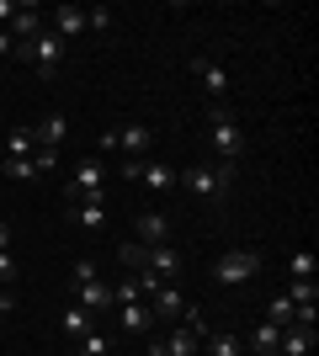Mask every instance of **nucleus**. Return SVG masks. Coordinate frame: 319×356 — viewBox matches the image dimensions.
Instances as JSON below:
<instances>
[{
	"label": "nucleus",
	"instance_id": "f257e3e1",
	"mask_svg": "<svg viewBox=\"0 0 319 356\" xmlns=\"http://www.w3.org/2000/svg\"><path fill=\"white\" fill-rule=\"evenodd\" d=\"M208 138L218 149V160H229V165L245 154V134L234 122V112H229V102H208Z\"/></svg>",
	"mask_w": 319,
	"mask_h": 356
},
{
	"label": "nucleus",
	"instance_id": "f03ea898",
	"mask_svg": "<svg viewBox=\"0 0 319 356\" xmlns=\"http://www.w3.org/2000/svg\"><path fill=\"white\" fill-rule=\"evenodd\" d=\"M64 38L59 32H38V38H32V43H16V59H32V70L43 74V80H54V74H59V64H64Z\"/></svg>",
	"mask_w": 319,
	"mask_h": 356
},
{
	"label": "nucleus",
	"instance_id": "7ed1b4c3",
	"mask_svg": "<svg viewBox=\"0 0 319 356\" xmlns=\"http://www.w3.org/2000/svg\"><path fill=\"white\" fill-rule=\"evenodd\" d=\"M176 186H181V192H192L197 202H208V208H224V197H229V181L218 176L208 160L192 165V170H176Z\"/></svg>",
	"mask_w": 319,
	"mask_h": 356
},
{
	"label": "nucleus",
	"instance_id": "20e7f679",
	"mask_svg": "<svg viewBox=\"0 0 319 356\" xmlns=\"http://www.w3.org/2000/svg\"><path fill=\"white\" fill-rule=\"evenodd\" d=\"M64 197H69V202H101L106 197V165L96 160V154H85V160L75 165L69 186H64Z\"/></svg>",
	"mask_w": 319,
	"mask_h": 356
},
{
	"label": "nucleus",
	"instance_id": "39448f33",
	"mask_svg": "<svg viewBox=\"0 0 319 356\" xmlns=\"http://www.w3.org/2000/svg\"><path fill=\"white\" fill-rule=\"evenodd\" d=\"M261 271V250H250V245H240V250H224L218 255V266H213V277L224 287H240V282H250Z\"/></svg>",
	"mask_w": 319,
	"mask_h": 356
},
{
	"label": "nucleus",
	"instance_id": "423d86ee",
	"mask_svg": "<svg viewBox=\"0 0 319 356\" xmlns=\"http://www.w3.org/2000/svg\"><path fill=\"white\" fill-rule=\"evenodd\" d=\"M112 314H117V330H122V335H154V325H160L149 303H117Z\"/></svg>",
	"mask_w": 319,
	"mask_h": 356
},
{
	"label": "nucleus",
	"instance_id": "0eeeda50",
	"mask_svg": "<svg viewBox=\"0 0 319 356\" xmlns=\"http://www.w3.org/2000/svg\"><path fill=\"white\" fill-rule=\"evenodd\" d=\"M138 186H144V192H176V165L138 160Z\"/></svg>",
	"mask_w": 319,
	"mask_h": 356
},
{
	"label": "nucleus",
	"instance_id": "6e6552de",
	"mask_svg": "<svg viewBox=\"0 0 319 356\" xmlns=\"http://www.w3.org/2000/svg\"><path fill=\"white\" fill-rule=\"evenodd\" d=\"M144 271H154L160 282H176V271H181V250H176V245H149Z\"/></svg>",
	"mask_w": 319,
	"mask_h": 356
},
{
	"label": "nucleus",
	"instance_id": "1a4fd4ad",
	"mask_svg": "<svg viewBox=\"0 0 319 356\" xmlns=\"http://www.w3.org/2000/svg\"><path fill=\"white\" fill-rule=\"evenodd\" d=\"M192 70L202 74V90H208V102H218V96H224L229 90V70L218 59H208V54H197V59H192Z\"/></svg>",
	"mask_w": 319,
	"mask_h": 356
},
{
	"label": "nucleus",
	"instance_id": "9d476101",
	"mask_svg": "<svg viewBox=\"0 0 319 356\" xmlns=\"http://www.w3.org/2000/svg\"><path fill=\"white\" fill-rule=\"evenodd\" d=\"M149 144H154V134L144 128V122H122V128H117V149L128 154V160H144Z\"/></svg>",
	"mask_w": 319,
	"mask_h": 356
},
{
	"label": "nucleus",
	"instance_id": "9b49d317",
	"mask_svg": "<svg viewBox=\"0 0 319 356\" xmlns=\"http://www.w3.org/2000/svg\"><path fill=\"white\" fill-rule=\"evenodd\" d=\"M64 134H69V118H64V112H48L43 122H32V144L38 149H59Z\"/></svg>",
	"mask_w": 319,
	"mask_h": 356
},
{
	"label": "nucleus",
	"instance_id": "f8f14e48",
	"mask_svg": "<svg viewBox=\"0 0 319 356\" xmlns=\"http://www.w3.org/2000/svg\"><path fill=\"white\" fill-rule=\"evenodd\" d=\"M75 303H80V309H91V314H112V287H106L101 277H91V282L75 287Z\"/></svg>",
	"mask_w": 319,
	"mask_h": 356
},
{
	"label": "nucleus",
	"instance_id": "ddd939ff",
	"mask_svg": "<svg viewBox=\"0 0 319 356\" xmlns=\"http://www.w3.org/2000/svg\"><path fill=\"white\" fill-rule=\"evenodd\" d=\"M43 27H48V22H43V11H38V6H16V16H11V27H6V32H11L16 43H32Z\"/></svg>",
	"mask_w": 319,
	"mask_h": 356
},
{
	"label": "nucleus",
	"instance_id": "4468645a",
	"mask_svg": "<svg viewBox=\"0 0 319 356\" xmlns=\"http://www.w3.org/2000/svg\"><path fill=\"white\" fill-rule=\"evenodd\" d=\"M133 229H138V245H170V218L165 213H138Z\"/></svg>",
	"mask_w": 319,
	"mask_h": 356
},
{
	"label": "nucleus",
	"instance_id": "2eb2a0df",
	"mask_svg": "<svg viewBox=\"0 0 319 356\" xmlns=\"http://www.w3.org/2000/svg\"><path fill=\"white\" fill-rule=\"evenodd\" d=\"M48 32H59L64 43L80 38V32H85V6H54V27Z\"/></svg>",
	"mask_w": 319,
	"mask_h": 356
},
{
	"label": "nucleus",
	"instance_id": "dca6fc26",
	"mask_svg": "<svg viewBox=\"0 0 319 356\" xmlns=\"http://www.w3.org/2000/svg\"><path fill=\"white\" fill-rule=\"evenodd\" d=\"M149 309H154V319H176V314H186V298H181V287H176V282H165L160 293L149 298Z\"/></svg>",
	"mask_w": 319,
	"mask_h": 356
},
{
	"label": "nucleus",
	"instance_id": "f3484780",
	"mask_svg": "<svg viewBox=\"0 0 319 356\" xmlns=\"http://www.w3.org/2000/svg\"><path fill=\"white\" fill-rule=\"evenodd\" d=\"M277 351H282V356H314V330L288 325V330H282V341H277Z\"/></svg>",
	"mask_w": 319,
	"mask_h": 356
},
{
	"label": "nucleus",
	"instance_id": "a211bd4d",
	"mask_svg": "<svg viewBox=\"0 0 319 356\" xmlns=\"http://www.w3.org/2000/svg\"><path fill=\"white\" fill-rule=\"evenodd\" d=\"M165 356H202V335H197V330H186V325H176L165 335Z\"/></svg>",
	"mask_w": 319,
	"mask_h": 356
},
{
	"label": "nucleus",
	"instance_id": "6ab92c4d",
	"mask_svg": "<svg viewBox=\"0 0 319 356\" xmlns=\"http://www.w3.org/2000/svg\"><path fill=\"white\" fill-rule=\"evenodd\" d=\"M91 325H96V314H91V309H80V303H69V309L59 314V330L69 335V341H80V335H85Z\"/></svg>",
	"mask_w": 319,
	"mask_h": 356
},
{
	"label": "nucleus",
	"instance_id": "aec40b11",
	"mask_svg": "<svg viewBox=\"0 0 319 356\" xmlns=\"http://www.w3.org/2000/svg\"><path fill=\"white\" fill-rule=\"evenodd\" d=\"M293 303V309H314L319 303V287H314V277H288V293H282Z\"/></svg>",
	"mask_w": 319,
	"mask_h": 356
},
{
	"label": "nucleus",
	"instance_id": "412c9836",
	"mask_svg": "<svg viewBox=\"0 0 319 356\" xmlns=\"http://www.w3.org/2000/svg\"><path fill=\"white\" fill-rule=\"evenodd\" d=\"M277 341H282V330H277L272 319H261V325L250 330V351H256V356H272V351H277Z\"/></svg>",
	"mask_w": 319,
	"mask_h": 356
},
{
	"label": "nucleus",
	"instance_id": "4be33fe9",
	"mask_svg": "<svg viewBox=\"0 0 319 356\" xmlns=\"http://www.w3.org/2000/svg\"><path fill=\"white\" fill-rule=\"evenodd\" d=\"M69 218H75L80 229H101L106 223V202H69Z\"/></svg>",
	"mask_w": 319,
	"mask_h": 356
},
{
	"label": "nucleus",
	"instance_id": "5701e85b",
	"mask_svg": "<svg viewBox=\"0 0 319 356\" xmlns=\"http://www.w3.org/2000/svg\"><path fill=\"white\" fill-rule=\"evenodd\" d=\"M75 356H112V335H101V330L91 325V330L75 341Z\"/></svg>",
	"mask_w": 319,
	"mask_h": 356
},
{
	"label": "nucleus",
	"instance_id": "b1692460",
	"mask_svg": "<svg viewBox=\"0 0 319 356\" xmlns=\"http://www.w3.org/2000/svg\"><path fill=\"white\" fill-rule=\"evenodd\" d=\"M202 356H245V341L240 335H208V341H202Z\"/></svg>",
	"mask_w": 319,
	"mask_h": 356
},
{
	"label": "nucleus",
	"instance_id": "393cba45",
	"mask_svg": "<svg viewBox=\"0 0 319 356\" xmlns=\"http://www.w3.org/2000/svg\"><path fill=\"white\" fill-rule=\"evenodd\" d=\"M0 176H6V181H32V176H38V165H32V154H27V160H11V154H6Z\"/></svg>",
	"mask_w": 319,
	"mask_h": 356
},
{
	"label": "nucleus",
	"instance_id": "a878e982",
	"mask_svg": "<svg viewBox=\"0 0 319 356\" xmlns=\"http://www.w3.org/2000/svg\"><path fill=\"white\" fill-rule=\"evenodd\" d=\"M144 255H149V245H138V239H128V245L117 250V261H122L128 271H144Z\"/></svg>",
	"mask_w": 319,
	"mask_h": 356
},
{
	"label": "nucleus",
	"instance_id": "bb28decb",
	"mask_svg": "<svg viewBox=\"0 0 319 356\" xmlns=\"http://www.w3.org/2000/svg\"><path fill=\"white\" fill-rule=\"evenodd\" d=\"M117 303H144V293H138V277H122L117 287H112V309Z\"/></svg>",
	"mask_w": 319,
	"mask_h": 356
},
{
	"label": "nucleus",
	"instance_id": "cd10ccee",
	"mask_svg": "<svg viewBox=\"0 0 319 356\" xmlns=\"http://www.w3.org/2000/svg\"><path fill=\"white\" fill-rule=\"evenodd\" d=\"M266 319H272L277 330H288V325H293V303H288V298H272V309H266Z\"/></svg>",
	"mask_w": 319,
	"mask_h": 356
},
{
	"label": "nucleus",
	"instance_id": "c85d7f7f",
	"mask_svg": "<svg viewBox=\"0 0 319 356\" xmlns=\"http://www.w3.org/2000/svg\"><path fill=\"white\" fill-rule=\"evenodd\" d=\"M288 277H314V255H309V250H293L288 255Z\"/></svg>",
	"mask_w": 319,
	"mask_h": 356
},
{
	"label": "nucleus",
	"instance_id": "c756f323",
	"mask_svg": "<svg viewBox=\"0 0 319 356\" xmlns=\"http://www.w3.org/2000/svg\"><path fill=\"white\" fill-rule=\"evenodd\" d=\"M32 149H38V144H32V128H16V134H11V160H27Z\"/></svg>",
	"mask_w": 319,
	"mask_h": 356
},
{
	"label": "nucleus",
	"instance_id": "7c9ffc66",
	"mask_svg": "<svg viewBox=\"0 0 319 356\" xmlns=\"http://www.w3.org/2000/svg\"><path fill=\"white\" fill-rule=\"evenodd\" d=\"M112 27V11H106V6H91V11H85V32H106Z\"/></svg>",
	"mask_w": 319,
	"mask_h": 356
},
{
	"label": "nucleus",
	"instance_id": "2f4dec72",
	"mask_svg": "<svg viewBox=\"0 0 319 356\" xmlns=\"http://www.w3.org/2000/svg\"><path fill=\"white\" fill-rule=\"evenodd\" d=\"M32 165H38V176L54 170V165H59V149H32Z\"/></svg>",
	"mask_w": 319,
	"mask_h": 356
},
{
	"label": "nucleus",
	"instance_id": "473e14b6",
	"mask_svg": "<svg viewBox=\"0 0 319 356\" xmlns=\"http://www.w3.org/2000/svg\"><path fill=\"white\" fill-rule=\"evenodd\" d=\"M16 282V261H11V250H0V287H11Z\"/></svg>",
	"mask_w": 319,
	"mask_h": 356
},
{
	"label": "nucleus",
	"instance_id": "72a5a7b5",
	"mask_svg": "<svg viewBox=\"0 0 319 356\" xmlns=\"http://www.w3.org/2000/svg\"><path fill=\"white\" fill-rule=\"evenodd\" d=\"M106 149H117V128H106V134L96 138V154H106Z\"/></svg>",
	"mask_w": 319,
	"mask_h": 356
},
{
	"label": "nucleus",
	"instance_id": "f704fd0d",
	"mask_svg": "<svg viewBox=\"0 0 319 356\" xmlns=\"http://www.w3.org/2000/svg\"><path fill=\"white\" fill-rule=\"evenodd\" d=\"M91 277H96L91 261H75V287H80V282H91Z\"/></svg>",
	"mask_w": 319,
	"mask_h": 356
},
{
	"label": "nucleus",
	"instance_id": "c9c22d12",
	"mask_svg": "<svg viewBox=\"0 0 319 356\" xmlns=\"http://www.w3.org/2000/svg\"><path fill=\"white\" fill-rule=\"evenodd\" d=\"M11 16H16V0H0V27H11Z\"/></svg>",
	"mask_w": 319,
	"mask_h": 356
},
{
	"label": "nucleus",
	"instance_id": "e433bc0d",
	"mask_svg": "<svg viewBox=\"0 0 319 356\" xmlns=\"http://www.w3.org/2000/svg\"><path fill=\"white\" fill-rule=\"evenodd\" d=\"M6 245H11V229H6V223H0V250H6Z\"/></svg>",
	"mask_w": 319,
	"mask_h": 356
},
{
	"label": "nucleus",
	"instance_id": "4c0bfd02",
	"mask_svg": "<svg viewBox=\"0 0 319 356\" xmlns=\"http://www.w3.org/2000/svg\"><path fill=\"white\" fill-rule=\"evenodd\" d=\"M0 330H6V309H0Z\"/></svg>",
	"mask_w": 319,
	"mask_h": 356
},
{
	"label": "nucleus",
	"instance_id": "58836bf2",
	"mask_svg": "<svg viewBox=\"0 0 319 356\" xmlns=\"http://www.w3.org/2000/svg\"><path fill=\"white\" fill-rule=\"evenodd\" d=\"M272 356H282V351H272Z\"/></svg>",
	"mask_w": 319,
	"mask_h": 356
},
{
	"label": "nucleus",
	"instance_id": "ea45409f",
	"mask_svg": "<svg viewBox=\"0 0 319 356\" xmlns=\"http://www.w3.org/2000/svg\"><path fill=\"white\" fill-rule=\"evenodd\" d=\"M0 293H6V287H0Z\"/></svg>",
	"mask_w": 319,
	"mask_h": 356
},
{
	"label": "nucleus",
	"instance_id": "a19ab883",
	"mask_svg": "<svg viewBox=\"0 0 319 356\" xmlns=\"http://www.w3.org/2000/svg\"><path fill=\"white\" fill-rule=\"evenodd\" d=\"M0 64H6V59H0Z\"/></svg>",
	"mask_w": 319,
	"mask_h": 356
}]
</instances>
